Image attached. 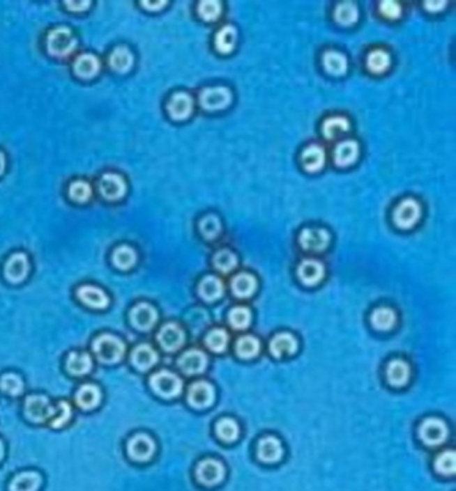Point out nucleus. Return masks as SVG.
<instances>
[{"label":"nucleus","mask_w":456,"mask_h":491,"mask_svg":"<svg viewBox=\"0 0 456 491\" xmlns=\"http://www.w3.org/2000/svg\"><path fill=\"white\" fill-rule=\"evenodd\" d=\"M4 455H6V446H4V442H3V439L0 438V462L3 460V458H4Z\"/></svg>","instance_id":"obj_56"},{"label":"nucleus","mask_w":456,"mask_h":491,"mask_svg":"<svg viewBox=\"0 0 456 491\" xmlns=\"http://www.w3.org/2000/svg\"><path fill=\"white\" fill-rule=\"evenodd\" d=\"M257 457L266 463L278 462L282 457V446L278 438L265 437L257 444Z\"/></svg>","instance_id":"obj_32"},{"label":"nucleus","mask_w":456,"mask_h":491,"mask_svg":"<svg viewBox=\"0 0 456 491\" xmlns=\"http://www.w3.org/2000/svg\"><path fill=\"white\" fill-rule=\"evenodd\" d=\"M197 13L199 17L205 22H213L217 20L222 14V3L220 1H201L197 6Z\"/></svg>","instance_id":"obj_47"},{"label":"nucleus","mask_w":456,"mask_h":491,"mask_svg":"<svg viewBox=\"0 0 456 491\" xmlns=\"http://www.w3.org/2000/svg\"><path fill=\"white\" fill-rule=\"evenodd\" d=\"M126 191L128 183L122 175L109 171L99 176L98 192L105 201L116 202L126 195Z\"/></svg>","instance_id":"obj_10"},{"label":"nucleus","mask_w":456,"mask_h":491,"mask_svg":"<svg viewBox=\"0 0 456 491\" xmlns=\"http://www.w3.org/2000/svg\"><path fill=\"white\" fill-rule=\"evenodd\" d=\"M4 171H6V157H4V154L0 151V175H3Z\"/></svg>","instance_id":"obj_55"},{"label":"nucleus","mask_w":456,"mask_h":491,"mask_svg":"<svg viewBox=\"0 0 456 491\" xmlns=\"http://www.w3.org/2000/svg\"><path fill=\"white\" fill-rule=\"evenodd\" d=\"M129 322L138 332H150L158 322V311L151 303L138 302L129 311Z\"/></svg>","instance_id":"obj_9"},{"label":"nucleus","mask_w":456,"mask_h":491,"mask_svg":"<svg viewBox=\"0 0 456 491\" xmlns=\"http://www.w3.org/2000/svg\"><path fill=\"white\" fill-rule=\"evenodd\" d=\"M166 111L173 120L182 122L189 119L195 111L193 96L186 91H176L167 99Z\"/></svg>","instance_id":"obj_11"},{"label":"nucleus","mask_w":456,"mask_h":491,"mask_svg":"<svg viewBox=\"0 0 456 491\" xmlns=\"http://www.w3.org/2000/svg\"><path fill=\"white\" fill-rule=\"evenodd\" d=\"M150 389L157 394L166 399L176 398L182 393L183 383L177 374L169 371V370H160L154 373L149 378Z\"/></svg>","instance_id":"obj_4"},{"label":"nucleus","mask_w":456,"mask_h":491,"mask_svg":"<svg viewBox=\"0 0 456 491\" xmlns=\"http://www.w3.org/2000/svg\"><path fill=\"white\" fill-rule=\"evenodd\" d=\"M138 262V254L129 244H119L112 251V263L115 269L128 271Z\"/></svg>","instance_id":"obj_31"},{"label":"nucleus","mask_w":456,"mask_h":491,"mask_svg":"<svg viewBox=\"0 0 456 491\" xmlns=\"http://www.w3.org/2000/svg\"><path fill=\"white\" fill-rule=\"evenodd\" d=\"M419 435L424 444L428 446L441 444L448 437V428L438 418H427L419 428Z\"/></svg>","instance_id":"obj_17"},{"label":"nucleus","mask_w":456,"mask_h":491,"mask_svg":"<svg viewBox=\"0 0 456 491\" xmlns=\"http://www.w3.org/2000/svg\"><path fill=\"white\" fill-rule=\"evenodd\" d=\"M257 290V279L249 272L237 274L231 279V291L237 298H249Z\"/></svg>","instance_id":"obj_34"},{"label":"nucleus","mask_w":456,"mask_h":491,"mask_svg":"<svg viewBox=\"0 0 456 491\" xmlns=\"http://www.w3.org/2000/svg\"><path fill=\"white\" fill-rule=\"evenodd\" d=\"M396 313L390 307H379L371 314V323L376 330L388 332L396 325Z\"/></svg>","instance_id":"obj_42"},{"label":"nucleus","mask_w":456,"mask_h":491,"mask_svg":"<svg viewBox=\"0 0 456 491\" xmlns=\"http://www.w3.org/2000/svg\"><path fill=\"white\" fill-rule=\"evenodd\" d=\"M73 415H74V410L70 402L61 399L54 406V412L50 419L49 425L52 428H65L71 422Z\"/></svg>","instance_id":"obj_38"},{"label":"nucleus","mask_w":456,"mask_h":491,"mask_svg":"<svg viewBox=\"0 0 456 491\" xmlns=\"http://www.w3.org/2000/svg\"><path fill=\"white\" fill-rule=\"evenodd\" d=\"M31 263L29 255L23 251L11 254L3 265V276L8 283L19 285L24 282L30 274Z\"/></svg>","instance_id":"obj_6"},{"label":"nucleus","mask_w":456,"mask_h":491,"mask_svg":"<svg viewBox=\"0 0 456 491\" xmlns=\"http://www.w3.org/2000/svg\"><path fill=\"white\" fill-rule=\"evenodd\" d=\"M326 270L321 262L316 259H305L297 267L298 279L307 286H314L320 283L324 278Z\"/></svg>","instance_id":"obj_23"},{"label":"nucleus","mask_w":456,"mask_h":491,"mask_svg":"<svg viewBox=\"0 0 456 491\" xmlns=\"http://www.w3.org/2000/svg\"><path fill=\"white\" fill-rule=\"evenodd\" d=\"M236 45H237V30L231 24L222 26L214 36V47L220 54L228 55L234 51Z\"/></svg>","instance_id":"obj_33"},{"label":"nucleus","mask_w":456,"mask_h":491,"mask_svg":"<svg viewBox=\"0 0 456 491\" xmlns=\"http://www.w3.org/2000/svg\"><path fill=\"white\" fill-rule=\"evenodd\" d=\"M74 74L81 79H91L100 71V61L91 52L79 54L73 63Z\"/></svg>","instance_id":"obj_22"},{"label":"nucleus","mask_w":456,"mask_h":491,"mask_svg":"<svg viewBox=\"0 0 456 491\" xmlns=\"http://www.w3.org/2000/svg\"><path fill=\"white\" fill-rule=\"evenodd\" d=\"M229 342V335L222 329H214L206 335L205 343L214 352H221L227 349Z\"/></svg>","instance_id":"obj_48"},{"label":"nucleus","mask_w":456,"mask_h":491,"mask_svg":"<svg viewBox=\"0 0 456 491\" xmlns=\"http://www.w3.org/2000/svg\"><path fill=\"white\" fill-rule=\"evenodd\" d=\"M197 479L205 486L218 485L225 476V467L221 462L215 460H201L197 466Z\"/></svg>","instance_id":"obj_18"},{"label":"nucleus","mask_w":456,"mask_h":491,"mask_svg":"<svg viewBox=\"0 0 456 491\" xmlns=\"http://www.w3.org/2000/svg\"><path fill=\"white\" fill-rule=\"evenodd\" d=\"M215 432L224 442H234L238 438L240 428L231 418H222L215 425Z\"/></svg>","instance_id":"obj_46"},{"label":"nucleus","mask_w":456,"mask_h":491,"mask_svg":"<svg viewBox=\"0 0 456 491\" xmlns=\"http://www.w3.org/2000/svg\"><path fill=\"white\" fill-rule=\"evenodd\" d=\"M214 387L209 382L198 380L190 384L188 391V402L195 409H206L214 402Z\"/></svg>","instance_id":"obj_20"},{"label":"nucleus","mask_w":456,"mask_h":491,"mask_svg":"<svg viewBox=\"0 0 456 491\" xmlns=\"http://www.w3.org/2000/svg\"><path fill=\"white\" fill-rule=\"evenodd\" d=\"M107 62L113 71L118 72V74H125L130 70L134 64V55H132L130 48H128L126 46H116L110 52Z\"/></svg>","instance_id":"obj_30"},{"label":"nucleus","mask_w":456,"mask_h":491,"mask_svg":"<svg viewBox=\"0 0 456 491\" xmlns=\"http://www.w3.org/2000/svg\"><path fill=\"white\" fill-rule=\"evenodd\" d=\"M360 155V147L356 141L347 139L339 143L333 150V162L337 167L352 166Z\"/></svg>","instance_id":"obj_24"},{"label":"nucleus","mask_w":456,"mask_h":491,"mask_svg":"<svg viewBox=\"0 0 456 491\" xmlns=\"http://www.w3.org/2000/svg\"><path fill=\"white\" fill-rule=\"evenodd\" d=\"M43 478L33 470L17 473L8 482V491H39Z\"/></svg>","instance_id":"obj_26"},{"label":"nucleus","mask_w":456,"mask_h":491,"mask_svg":"<svg viewBox=\"0 0 456 491\" xmlns=\"http://www.w3.org/2000/svg\"><path fill=\"white\" fill-rule=\"evenodd\" d=\"M333 17H335L336 23L340 24V26H344V27L354 26L355 23H358V6L355 3H351V1L340 3L335 8Z\"/></svg>","instance_id":"obj_39"},{"label":"nucleus","mask_w":456,"mask_h":491,"mask_svg":"<svg viewBox=\"0 0 456 491\" xmlns=\"http://www.w3.org/2000/svg\"><path fill=\"white\" fill-rule=\"evenodd\" d=\"M141 6H144L149 11H158V10H161L166 6V1H151V3L145 1Z\"/></svg>","instance_id":"obj_54"},{"label":"nucleus","mask_w":456,"mask_h":491,"mask_svg":"<svg viewBox=\"0 0 456 491\" xmlns=\"http://www.w3.org/2000/svg\"><path fill=\"white\" fill-rule=\"evenodd\" d=\"M250 319H252V314H250L249 309L243 307V306L234 307L229 314V322L236 330L246 329L250 325Z\"/></svg>","instance_id":"obj_49"},{"label":"nucleus","mask_w":456,"mask_h":491,"mask_svg":"<svg viewBox=\"0 0 456 491\" xmlns=\"http://www.w3.org/2000/svg\"><path fill=\"white\" fill-rule=\"evenodd\" d=\"M297 348H298L297 339L289 333H280L275 335L269 343L271 354L276 358L294 355L297 351Z\"/></svg>","instance_id":"obj_29"},{"label":"nucleus","mask_w":456,"mask_h":491,"mask_svg":"<svg viewBox=\"0 0 456 491\" xmlns=\"http://www.w3.org/2000/svg\"><path fill=\"white\" fill-rule=\"evenodd\" d=\"M75 295L82 304L93 310H105L110 306L109 294L96 285H81L75 290Z\"/></svg>","instance_id":"obj_13"},{"label":"nucleus","mask_w":456,"mask_h":491,"mask_svg":"<svg viewBox=\"0 0 456 491\" xmlns=\"http://www.w3.org/2000/svg\"><path fill=\"white\" fill-rule=\"evenodd\" d=\"M390 67H391V55L387 51L381 48H375L368 54L367 68L370 72L380 75V74H384Z\"/></svg>","instance_id":"obj_37"},{"label":"nucleus","mask_w":456,"mask_h":491,"mask_svg":"<svg viewBox=\"0 0 456 491\" xmlns=\"http://www.w3.org/2000/svg\"><path fill=\"white\" fill-rule=\"evenodd\" d=\"M78 46V39L68 26H56L46 35V49L56 58H67Z\"/></svg>","instance_id":"obj_2"},{"label":"nucleus","mask_w":456,"mask_h":491,"mask_svg":"<svg viewBox=\"0 0 456 491\" xmlns=\"http://www.w3.org/2000/svg\"><path fill=\"white\" fill-rule=\"evenodd\" d=\"M435 469L443 476H453L455 473V453L448 450L439 454L435 460Z\"/></svg>","instance_id":"obj_50"},{"label":"nucleus","mask_w":456,"mask_h":491,"mask_svg":"<svg viewBox=\"0 0 456 491\" xmlns=\"http://www.w3.org/2000/svg\"><path fill=\"white\" fill-rule=\"evenodd\" d=\"M380 14L387 19H397L402 15V6L396 1H383L379 6Z\"/></svg>","instance_id":"obj_51"},{"label":"nucleus","mask_w":456,"mask_h":491,"mask_svg":"<svg viewBox=\"0 0 456 491\" xmlns=\"http://www.w3.org/2000/svg\"><path fill=\"white\" fill-rule=\"evenodd\" d=\"M54 406L55 403H52L49 396L45 394H29L23 402V414L29 422L35 425L49 423Z\"/></svg>","instance_id":"obj_3"},{"label":"nucleus","mask_w":456,"mask_h":491,"mask_svg":"<svg viewBox=\"0 0 456 491\" xmlns=\"http://www.w3.org/2000/svg\"><path fill=\"white\" fill-rule=\"evenodd\" d=\"M26 384L23 378L14 373L7 371L0 375V391L8 396H19L24 393Z\"/></svg>","instance_id":"obj_36"},{"label":"nucleus","mask_w":456,"mask_h":491,"mask_svg":"<svg viewBox=\"0 0 456 491\" xmlns=\"http://www.w3.org/2000/svg\"><path fill=\"white\" fill-rule=\"evenodd\" d=\"M224 282L214 275L204 276L198 283V295L205 302L218 301L224 295Z\"/></svg>","instance_id":"obj_27"},{"label":"nucleus","mask_w":456,"mask_h":491,"mask_svg":"<svg viewBox=\"0 0 456 491\" xmlns=\"http://www.w3.org/2000/svg\"><path fill=\"white\" fill-rule=\"evenodd\" d=\"M198 102L202 110L208 112L227 110L233 102V93L225 86L205 87L201 90Z\"/></svg>","instance_id":"obj_5"},{"label":"nucleus","mask_w":456,"mask_h":491,"mask_svg":"<svg viewBox=\"0 0 456 491\" xmlns=\"http://www.w3.org/2000/svg\"><path fill=\"white\" fill-rule=\"evenodd\" d=\"M409 366L402 359H395L387 367V380L392 386H404L409 380Z\"/></svg>","instance_id":"obj_40"},{"label":"nucleus","mask_w":456,"mask_h":491,"mask_svg":"<svg viewBox=\"0 0 456 491\" xmlns=\"http://www.w3.org/2000/svg\"><path fill=\"white\" fill-rule=\"evenodd\" d=\"M260 341L256 336L245 335L241 336L236 343V352L240 358L250 359L259 355L260 352Z\"/></svg>","instance_id":"obj_43"},{"label":"nucleus","mask_w":456,"mask_h":491,"mask_svg":"<svg viewBox=\"0 0 456 491\" xmlns=\"http://www.w3.org/2000/svg\"><path fill=\"white\" fill-rule=\"evenodd\" d=\"M178 367L188 375H197L205 371L208 366V357L201 350H188L178 358Z\"/></svg>","instance_id":"obj_21"},{"label":"nucleus","mask_w":456,"mask_h":491,"mask_svg":"<svg viewBox=\"0 0 456 491\" xmlns=\"http://www.w3.org/2000/svg\"><path fill=\"white\" fill-rule=\"evenodd\" d=\"M102 399H103L102 389L99 387L98 384L91 383V382L82 383L74 394L75 405L83 412L96 410L97 407L100 406Z\"/></svg>","instance_id":"obj_15"},{"label":"nucleus","mask_w":456,"mask_h":491,"mask_svg":"<svg viewBox=\"0 0 456 491\" xmlns=\"http://www.w3.org/2000/svg\"><path fill=\"white\" fill-rule=\"evenodd\" d=\"M300 162L305 171L317 173L326 164V151L319 144H310L303 150Z\"/></svg>","instance_id":"obj_25"},{"label":"nucleus","mask_w":456,"mask_h":491,"mask_svg":"<svg viewBox=\"0 0 456 491\" xmlns=\"http://www.w3.org/2000/svg\"><path fill=\"white\" fill-rule=\"evenodd\" d=\"M157 342L166 352H174L185 343V332L176 322H167L157 333Z\"/></svg>","instance_id":"obj_14"},{"label":"nucleus","mask_w":456,"mask_h":491,"mask_svg":"<svg viewBox=\"0 0 456 491\" xmlns=\"http://www.w3.org/2000/svg\"><path fill=\"white\" fill-rule=\"evenodd\" d=\"M198 230L206 240H214L222 233V222L215 214H206L199 219Z\"/></svg>","instance_id":"obj_41"},{"label":"nucleus","mask_w":456,"mask_h":491,"mask_svg":"<svg viewBox=\"0 0 456 491\" xmlns=\"http://www.w3.org/2000/svg\"><path fill=\"white\" fill-rule=\"evenodd\" d=\"M67 194L71 201L78 202V203H84V202L90 201V198L93 195V189L89 182H86L83 179H77L68 185Z\"/></svg>","instance_id":"obj_44"},{"label":"nucleus","mask_w":456,"mask_h":491,"mask_svg":"<svg viewBox=\"0 0 456 491\" xmlns=\"http://www.w3.org/2000/svg\"><path fill=\"white\" fill-rule=\"evenodd\" d=\"M298 243L307 251L320 253V251H324L329 246L330 235L326 228L310 227V228H304L300 233Z\"/></svg>","instance_id":"obj_16"},{"label":"nucleus","mask_w":456,"mask_h":491,"mask_svg":"<svg viewBox=\"0 0 456 491\" xmlns=\"http://www.w3.org/2000/svg\"><path fill=\"white\" fill-rule=\"evenodd\" d=\"M91 351L99 364L116 365L125 358L128 348L121 336L112 333H102L93 339Z\"/></svg>","instance_id":"obj_1"},{"label":"nucleus","mask_w":456,"mask_h":491,"mask_svg":"<svg viewBox=\"0 0 456 491\" xmlns=\"http://www.w3.org/2000/svg\"><path fill=\"white\" fill-rule=\"evenodd\" d=\"M351 130V123L345 116H329L321 125V134L326 141H333Z\"/></svg>","instance_id":"obj_35"},{"label":"nucleus","mask_w":456,"mask_h":491,"mask_svg":"<svg viewBox=\"0 0 456 491\" xmlns=\"http://www.w3.org/2000/svg\"><path fill=\"white\" fill-rule=\"evenodd\" d=\"M65 368L68 375L81 378L89 375L94 368L93 355L87 351L74 350L66 355Z\"/></svg>","instance_id":"obj_12"},{"label":"nucleus","mask_w":456,"mask_h":491,"mask_svg":"<svg viewBox=\"0 0 456 491\" xmlns=\"http://www.w3.org/2000/svg\"><path fill=\"white\" fill-rule=\"evenodd\" d=\"M157 451V444L146 432H135L126 442L128 457L134 462L145 463L154 457Z\"/></svg>","instance_id":"obj_7"},{"label":"nucleus","mask_w":456,"mask_h":491,"mask_svg":"<svg viewBox=\"0 0 456 491\" xmlns=\"http://www.w3.org/2000/svg\"><path fill=\"white\" fill-rule=\"evenodd\" d=\"M321 63L326 70V74L332 77H342L348 71V61L345 55L336 51V49H328L323 54Z\"/></svg>","instance_id":"obj_28"},{"label":"nucleus","mask_w":456,"mask_h":491,"mask_svg":"<svg viewBox=\"0 0 456 491\" xmlns=\"http://www.w3.org/2000/svg\"><path fill=\"white\" fill-rule=\"evenodd\" d=\"M160 355L149 343H139L130 351V364L138 371H147L158 364Z\"/></svg>","instance_id":"obj_19"},{"label":"nucleus","mask_w":456,"mask_h":491,"mask_svg":"<svg viewBox=\"0 0 456 491\" xmlns=\"http://www.w3.org/2000/svg\"><path fill=\"white\" fill-rule=\"evenodd\" d=\"M424 8L428 13H441L444 7H447V1H427L423 4Z\"/></svg>","instance_id":"obj_52"},{"label":"nucleus","mask_w":456,"mask_h":491,"mask_svg":"<svg viewBox=\"0 0 456 491\" xmlns=\"http://www.w3.org/2000/svg\"><path fill=\"white\" fill-rule=\"evenodd\" d=\"M237 263H238V259H237L236 254L230 251L228 249L220 250L213 256L214 269L220 272H224V274H228L230 271L236 269Z\"/></svg>","instance_id":"obj_45"},{"label":"nucleus","mask_w":456,"mask_h":491,"mask_svg":"<svg viewBox=\"0 0 456 491\" xmlns=\"http://www.w3.org/2000/svg\"><path fill=\"white\" fill-rule=\"evenodd\" d=\"M422 217L420 203L413 198H406L400 201L392 211V221L396 227L402 230L412 228L419 222Z\"/></svg>","instance_id":"obj_8"},{"label":"nucleus","mask_w":456,"mask_h":491,"mask_svg":"<svg viewBox=\"0 0 456 491\" xmlns=\"http://www.w3.org/2000/svg\"><path fill=\"white\" fill-rule=\"evenodd\" d=\"M65 7H67L70 11L81 13L90 7V3L89 1H70V3H65Z\"/></svg>","instance_id":"obj_53"}]
</instances>
